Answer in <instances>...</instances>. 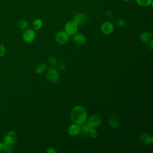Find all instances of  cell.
Here are the masks:
<instances>
[{"label":"cell","mask_w":153,"mask_h":153,"mask_svg":"<svg viewBox=\"0 0 153 153\" xmlns=\"http://www.w3.org/2000/svg\"><path fill=\"white\" fill-rule=\"evenodd\" d=\"M73 42L78 45H82L86 42L85 36L81 33H76L72 37Z\"/></svg>","instance_id":"cell-10"},{"label":"cell","mask_w":153,"mask_h":153,"mask_svg":"<svg viewBox=\"0 0 153 153\" xmlns=\"http://www.w3.org/2000/svg\"><path fill=\"white\" fill-rule=\"evenodd\" d=\"M17 134L14 131H8L4 137V143L5 145H13L17 140Z\"/></svg>","instance_id":"cell-4"},{"label":"cell","mask_w":153,"mask_h":153,"mask_svg":"<svg viewBox=\"0 0 153 153\" xmlns=\"http://www.w3.org/2000/svg\"><path fill=\"white\" fill-rule=\"evenodd\" d=\"M36 37V33L34 29L27 28L24 30L22 33L23 40L27 43H30L34 41Z\"/></svg>","instance_id":"cell-3"},{"label":"cell","mask_w":153,"mask_h":153,"mask_svg":"<svg viewBox=\"0 0 153 153\" xmlns=\"http://www.w3.org/2000/svg\"><path fill=\"white\" fill-rule=\"evenodd\" d=\"M86 123L91 128H96L100 125L102 123V118L99 115H92L87 120Z\"/></svg>","instance_id":"cell-8"},{"label":"cell","mask_w":153,"mask_h":153,"mask_svg":"<svg viewBox=\"0 0 153 153\" xmlns=\"http://www.w3.org/2000/svg\"><path fill=\"white\" fill-rule=\"evenodd\" d=\"M78 24L74 20H69L68 21L64 26L65 32L69 35V36H73L76 33H77L78 30Z\"/></svg>","instance_id":"cell-2"},{"label":"cell","mask_w":153,"mask_h":153,"mask_svg":"<svg viewBox=\"0 0 153 153\" xmlns=\"http://www.w3.org/2000/svg\"><path fill=\"white\" fill-rule=\"evenodd\" d=\"M140 40L145 43V44H148L149 41L152 39V35L151 33L149 32H143L140 35Z\"/></svg>","instance_id":"cell-13"},{"label":"cell","mask_w":153,"mask_h":153,"mask_svg":"<svg viewBox=\"0 0 153 153\" xmlns=\"http://www.w3.org/2000/svg\"><path fill=\"white\" fill-rule=\"evenodd\" d=\"M148 44H149V47H150L151 50H152V48H153V45H152V44H153V39H152L149 41V42Z\"/></svg>","instance_id":"cell-28"},{"label":"cell","mask_w":153,"mask_h":153,"mask_svg":"<svg viewBox=\"0 0 153 153\" xmlns=\"http://www.w3.org/2000/svg\"><path fill=\"white\" fill-rule=\"evenodd\" d=\"M69 36L63 30L59 31L56 33L55 36V39L57 43L59 44H65L69 41Z\"/></svg>","instance_id":"cell-7"},{"label":"cell","mask_w":153,"mask_h":153,"mask_svg":"<svg viewBox=\"0 0 153 153\" xmlns=\"http://www.w3.org/2000/svg\"><path fill=\"white\" fill-rule=\"evenodd\" d=\"M117 24L118 26L123 27L126 25V21L123 19H119L117 22Z\"/></svg>","instance_id":"cell-24"},{"label":"cell","mask_w":153,"mask_h":153,"mask_svg":"<svg viewBox=\"0 0 153 153\" xmlns=\"http://www.w3.org/2000/svg\"><path fill=\"white\" fill-rule=\"evenodd\" d=\"M109 124L112 128H117L120 125V120L118 117L115 116H112L110 118L109 120Z\"/></svg>","instance_id":"cell-14"},{"label":"cell","mask_w":153,"mask_h":153,"mask_svg":"<svg viewBox=\"0 0 153 153\" xmlns=\"http://www.w3.org/2000/svg\"><path fill=\"white\" fill-rule=\"evenodd\" d=\"M81 132L82 133V134H84L85 135L88 134V132L90 131V130L91 128L89 125L85 122L84 123V124H81Z\"/></svg>","instance_id":"cell-19"},{"label":"cell","mask_w":153,"mask_h":153,"mask_svg":"<svg viewBox=\"0 0 153 153\" xmlns=\"http://www.w3.org/2000/svg\"><path fill=\"white\" fill-rule=\"evenodd\" d=\"M139 140L144 144L146 145H150L153 142V137L148 133H143L140 135Z\"/></svg>","instance_id":"cell-11"},{"label":"cell","mask_w":153,"mask_h":153,"mask_svg":"<svg viewBox=\"0 0 153 153\" xmlns=\"http://www.w3.org/2000/svg\"><path fill=\"white\" fill-rule=\"evenodd\" d=\"M81 126L77 124H72L70 125L68 128V134L72 136H76L81 133Z\"/></svg>","instance_id":"cell-9"},{"label":"cell","mask_w":153,"mask_h":153,"mask_svg":"<svg viewBox=\"0 0 153 153\" xmlns=\"http://www.w3.org/2000/svg\"><path fill=\"white\" fill-rule=\"evenodd\" d=\"M89 135L91 136V137H92L93 139H95L98 136V132L95 129V128H91L89 132H88Z\"/></svg>","instance_id":"cell-21"},{"label":"cell","mask_w":153,"mask_h":153,"mask_svg":"<svg viewBox=\"0 0 153 153\" xmlns=\"http://www.w3.org/2000/svg\"><path fill=\"white\" fill-rule=\"evenodd\" d=\"M66 68V65L64 63H60L58 64L57 65V69L59 70V71H63Z\"/></svg>","instance_id":"cell-25"},{"label":"cell","mask_w":153,"mask_h":153,"mask_svg":"<svg viewBox=\"0 0 153 153\" xmlns=\"http://www.w3.org/2000/svg\"><path fill=\"white\" fill-rule=\"evenodd\" d=\"M42 20L40 19H36L32 22V27L35 30H39L42 27Z\"/></svg>","instance_id":"cell-17"},{"label":"cell","mask_w":153,"mask_h":153,"mask_svg":"<svg viewBox=\"0 0 153 153\" xmlns=\"http://www.w3.org/2000/svg\"><path fill=\"white\" fill-rule=\"evenodd\" d=\"M6 53V48L5 47V46L2 44L0 43V57H3Z\"/></svg>","instance_id":"cell-23"},{"label":"cell","mask_w":153,"mask_h":153,"mask_svg":"<svg viewBox=\"0 0 153 153\" xmlns=\"http://www.w3.org/2000/svg\"><path fill=\"white\" fill-rule=\"evenodd\" d=\"M13 145H9L4 144L3 151L5 153H11L13 151Z\"/></svg>","instance_id":"cell-22"},{"label":"cell","mask_w":153,"mask_h":153,"mask_svg":"<svg viewBox=\"0 0 153 153\" xmlns=\"http://www.w3.org/2000/svg\"><path fill=\"white\" fill-rule=\"evenodd\" d=\"M114 25L110 21H105L100 25V30L105 35H110L114 32Z\"/></svg>","instance_id":"cell-6"},{"label":"cell","mask_w":153,"mask_h":153,"mask_svg":"<svg viewBox=\"0 0 153 153\" xmlns=\"http://www.w3.org/2000/svg\"><path fill=\"white\" fill-rule=\"evenodd\" d=\"M48 61L49 63L53 66H55L57 64V60L56 58L53 56H50L48 57Z\"/></svg>","instance_id":"cell-20"},{"label":"cell","mask_w":153,"mask_h":153,"mask_svg":"<svg viewBox=\"0 0 153 153\" xmlns=\"http://www.w3.org/2000/svg\"><path fill=\"white\" fill-rule=\"evenodd\" d=\"M46 152L47 153H56V150L55 149V148H54L53 147H49L47 149Z\"/></svg>","instance_id":"cell-26"},{"label":"cell","mask_w":153,"mask_h":153,"mask_svg":"<svg viewBox=\"0 0 153 153\" xmlns=\"http://www.w3.org/2000/svg\"><path fill=\"white\" fill-rule=\"evenodd\" d=\"M47 69V65L44 63H41L39 65H38L36 68V73L37 74L41 75Z\"/></svg>","instance_id":"cell-18"},{"label":"cell","mask_w":153,"mask_h":153,"mask_svg":"<svg viewBox=\"0 0 153 153\" xmlns=\"http://www.w3.org/2000/svg\"><path fill=\"white\" fill-rule=\"evenodd\" d=\"M136 4L142 7H148L152 5V0H135Z\"/></svg>","instance_id":"cell-16"},{"label":"cell","mask_w":153,"mask_h":153,"mask_svg":"<svg viewBox=\"0 0 153 153\" xmlns=\"http://www.w3.org/2000/svg\"><path fill=\"white\" fill-rule=\"evenodd\" d=\"M16 25L18 28L22 29V30H25V29L28 28L29 24L27 20H26L25 19H20L17 22Z\"/></svg>","instance_id":"cell-15"},{"label":"cell","mask_w":153,"mask_h":153,"mask_svg":"<svg viewBox=\"0 0 153 153\" xmlns=\"http://www.w3.org/2000/svg\"><path fill=\"white\" fill-rule=\"evenodd\" d=\"M122 1H125V2H128V1H132V0H122Z\"/></svg>","instance_id":"cell-29"},{"label":"cell","mask_w":153,"mask_h":153,"mask_svg":"<svg viewBox=\"0 0 153 153\" xmlns=\"http://www.w3.org/2000/svg\"><path fill=\"white\" fill-rule=\"evenodd\" d=\"M87 112L81 106H76L71 112V118L74 123L81 125L86 122L87 120Z\"/></svg>","instance_id":"cell-1"},{"label":"cell","mask_w":153,"mask_h":153,"mask_svg":"<svg viewBox=\"0 0 153 153\" xmlns=\"http://www.w3.org/2000/svg\"><path fill=\"white\" fill-rule=\"evenodd\" d=\"M78 26L84 25L87 22V16L82 13H78L76 14L73 19Z\"/></svg>","instance_id":"cell-12"},{"label":"cell","mask_w":153,"mask_h":153,"mask_svg":"<svg viewBox=\"0 0 153 153\" xmlns=\"http://www.w3.org/2000/svg\"><path fill=\"white\" fill-rule=\"evenodd\" d=\"M60 75L57 70L54 68H50L46 72V78L50 82H56L59 81Z\"/></svg>","instance_id":"cell-5"},{"label":"cell","mask_w":153,"mask_h":153,"mask_svg":"<svg viewBox=\"0 0 153 153\" xmlns=\"http://www.w3.org/2000/svg\"><path fill=\"white\" fill-rule=\"evenodd\" d=\"M4 146V142H0V152H2V151H3Z\"/></svg>","instance_id":"cell-27"}]
</instances>
